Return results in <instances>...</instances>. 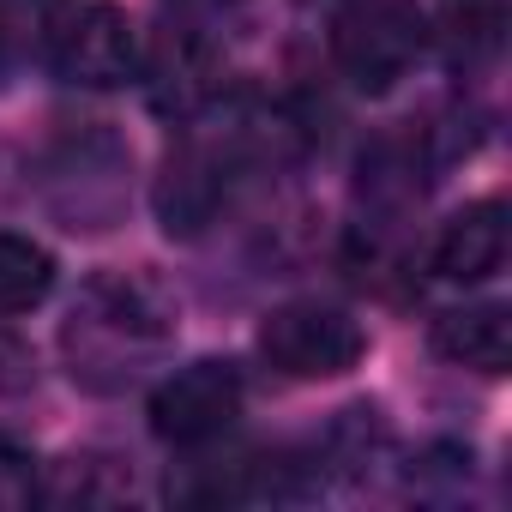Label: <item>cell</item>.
Segmentation results:
<instances>
[{
    "label": "cell",
    "instance_id": "cell-1",
    "mask_svg": "<svg viewBox=\"0 0 512 512\" xmlns=\"http://www.w3.org/2000/svg\"><path fill=\"white\" fill-rule=\"evenodd\" d=\"M175 344V308L169 296L139 278V272H103L79 290L67 326H61V356L73 386L97 398H121L151 380V368Z\"/></svg>",
    "mask_w": 512,
    "mask_h": 512
},
{
    "label": "cell",
    "instance_id": "cell-2",
    "mask_svg": "<svg viewBox=\"0 0 512 512\" xmlns=\"http://www.w3.org/2000/svg\"><path fill=\"white\" fill-rule=\"evenodd\" d=\"M37 199L73 235H103L127 217L133 151L103 121H61L37 151Z\"/></svg>",
    "mask_w": 512,
    "mask_h": 512
},
{
    "label": "cell",
    "instance_id": "cell-3",
    "mask_svg": "<svg viewBox=\"0 0 512 512\" xmlns=\"http://www.w3.org/2000/svg\"><path fill=\"white\" fill-rule=\"evenodd\" d=\"M253 169V133L247 127H229V133H193L181 151H169L163 175H157V217L169 235H205L235 187L247 181Z\"/></svg>",
    "mask_w": 512,
    "mask_h": 512
},
{
    "label": "cell",
    "instance_id": "cell-4",
    "mask_svg": "<svg viewBox=\"0 0 512 512\" xmlns=\"http://www.w3.org/2000/svg\"><path fill=\"white\" fill-rule=\"evenodd\" d=\"M422 55H428V19L416 13V0H350L332 19V61L368 97L404 85Z\"/></svg>",
    "mask_w": 512,
    "mask_h": 512
},
{
    "label": "cell",
    "instance_id": "cell-5",
    "mask_svg": "<svg viewBox=\"0 0 512 512\" xmlns=\"http://www.w3.org/2000/svg\"><path fill=\"white\" fill-rule=\"evenodd\" d=\"M43 61L67 79V85H91L109 91L133 73L139 43L133 25L115 0H49L43 13Z\"/></svg>",
    "mask_w": 512,
    "mask_h": 512
},
{
    "label": "cell",
    "instance_id": "cell-6",
    "mask_svg": "<svg viewBox=\"0 0 512 512\" xmlns=\"http://www.w3.org/2000/svg\"><path fill=\"white\" fill-rule=\"evenodd\" d=\"M260 356L284 380H338L368 356V332L332 302H290L266 314Z\"/></svg>",
    "mask_w": 512,
    "mask_h": 512
},
{
    "label": "cell",
    "instance_id": "cell-7",
    "mask_svg": "<svg viewBox=\"0 0 512 512\" xmlns=\"http://www.w3.org/2000/svg\"><path fill=\"white\" fill-rule=\"evenodd\" d=\"M241 416V368L235 362H187L151 392V434L175 452H205L217 446Z\"/></svg>",
    "mask_w": 512,
    "mask_h": 512
},
{
    "label": "cell",
    "instance_id": "cell-8",
    "mask_svg": "<svg viewBox=\"0 0 512 512\" xmlns=\"http://www.w3.org/2000/svg\"><path fill=\"white\" fill-rule=\"evenodd\" d=\"M223 49L199 25H163L145 49V97L163 121H205L223 103Z\"/></svg>",
    "mask_w": 512,
    "mask_h": 512
},
{
    "label": "cell",
    "instance_id": "cell-9",
    "mask_svg": "<svg viewBox=\"0 0 512 512\" xmlns=\"http://www.w3.org/2000/svg\"><path fill=\"white\" fill-rule=\"evenodd\" d=\"M506 253H512V223L500 199H476L464 205L440 241H434V272L446 284H488L494 272H506Z\"/></svg>",
    "mask_w": 512,
    "mask_h": 512
},
{
    "label": "cell",
    "instance_id": "cell-10",
    "mask_svg": "<svg viewBox=\"0 0 512 512\" xmlns=\"http://www.w3.org/2000/svg\"><path fill=\"white\" fill-rule=\"evenodd\" d=\"M428 338L452 368H470V374H506L512 368V314L500 302L446 308Z\"/></svg>",
    "mask_w": 512,
    "mask_h": 512
},
{
    "label": "cell",
    "instance_id": "cell-11",
    "mask_svg": "<svg viewBox=\"0 0 512 512\" xmlns=\"http://www.w3.org/2000/svg\"><path fill=\"white\" fill-rule=\"evenodd\" d=\"M512 0H440V43L452 67H488L506 49Z\"/></svg>",
    "mask_w": 512,
    "mask_h": 512
},
{
    "label": "cell",
    "instance_id": "cell-12",
    "mask_svg": "<svg viewBox=\"0 0 512 512\" xmlns=\"http://www.w3.org/2000/svg\"><path fill=\"white\" fill-rule=\"evenodd\" d=\"M55 290V260L31 235H0V320L43 308Z\"/></svg>",
    "mask_w": 512,
    "mask_h": 512
},
{
    "label": "cell",
    "instance_id": "cell-13",
    "mask_svg": "<svg viewBox=\"0 0 512 512\" xmlns=\"http://www.w3.org/2000/svg\"><path fill=\"white\" fill-rule=\"evenodd\" d=\"M127 494H133V476L91 452L67 458V464H55V476H43V500H55V506H115Z\"/></svg>",
    "mask_w": 512,
    "mask_h": 512
},
{
    "label": "cell",
    "instance_id": "cell-14",
    "mask_svg": "<svg viewBox=\"0 0 512 512\" xmlns=\"http://www.w3.org/2000/svg\"><path fill=\"white\" fill-rule=\"evenodd\" d=\"M43 500V464L25 440L0 434V512H25Z\"/></svg>",
    "mask_w": 512,
    "mask_h": 512
},
{
    "label": "cell",
    "instance_id": "cell-15",
    "mask_svg": "<svg viewBox=\"0 0 512 512\" xmlns=\"http://www.w3.org/2000/svg\"><path fill=\"white\" fill-rule=\"evenodd\" d=\"M37 380V362L19 338H0V392H25Z\"/></svg>",
    "mask_w": 512,
    "mask_h": 512
},
{
    "label": "cell",
    "instance_id": "cell-16",
    "mask_svg": "<svg viewBox=\"0 0 512 512\" xmlns=\"http://www.w3.org/2000/svg\"><path fill=\"white\" fill-rule=\"evenodd\" d=\"M187 7H199V13H211V7H241V0H187Z\"/></svg>",
    "mask_w": 512,
    "mask_h": 512
},
{
    "label": "cell",
    "instance_id": "cell-17",
    "mask_svg": "<svg viewBox=\"0 0 512 512\" xmlns=\"http://www.w3.org/2000/svg\"><path fill=\"white\" fill-rule=\"evenodd\" d=\"M0 73H7V25H0Z\"/></svg>",
    "mask_w": 512,
    "mask_h": 512
}]
</instances>
